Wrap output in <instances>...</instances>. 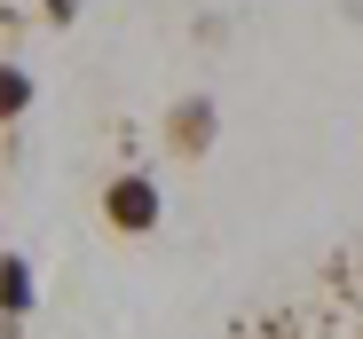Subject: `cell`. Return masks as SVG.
<instances>
[{
    "mask_svg": "<svg viewBox=\"0 0 363 339\" xmlns=\"http://www.w3.org/2000/svg\"><path fill=\"white\" fill-rule=\"evenodd\" d=\"M32 95H40V87H32L24 64H0V127H16L24 110H32Z\"/></svg>",
    "mask_w": 363,
    "mask_h": 339,
    "instance_id": "cell-4",
    "label": "cell"
},
{
    "mask_svg": "<svg viewBox=\"0 0 363 339\" xmlns=\"http://www.w3.org/2000/svg\"><path fill=\"white\" fill-rule=\"evenodd\" d=\"M166 221V190L150 174H111L103 182V229L111 237H150Z\"/></svg>",
    "mask_w": 363,
    "mask_h": 339,
    "instance_id": "cell-1",
    "label": "cell"
},
{
    "mask_svg": "<svg viewBox=\"0 0 363 339\" xmlns=\"http://www.w3.org/2000/svg\"><path fill=\"white\" fill-rule=\"evenodd\" d=\"M213 134H221L213 95H182V103H166V150H174V158H206Z\"/></svg>",
    "mask_w": 363,
    "mask_h": 339,
    "instance_id": "cell-2",
    "label": "cell"
},
{
    "mask_svg": "<svg viewBox=\"0 0 363 339\" xmlns=\"http://www.w3.org/2000/svg\"><path fill=\"white\" fill-rule=\"evenodd\" d=\"M40 285H32V260L24 253H0V316H32Z\"/></svg>",
    "mask_w": 363,
    "mask_h": 339,
    "instance_id": "cell-3",
    "label": "cell"
},
{
    "mask_svg": "<svg viewBox=\"0 0 363 339\" xmlns=\"http://www.w3.org/2000/svg\"><path fill=\"white\" fill-rule=\"evenodd\" d=\"M40 16H48V24H72V16H79V0H48Z\"/></svg>",
    "mask_w": 363,
    "mask_h": 339,
    "instance_id": "cell-5",
    "label": "cell"
}]
</instances>
